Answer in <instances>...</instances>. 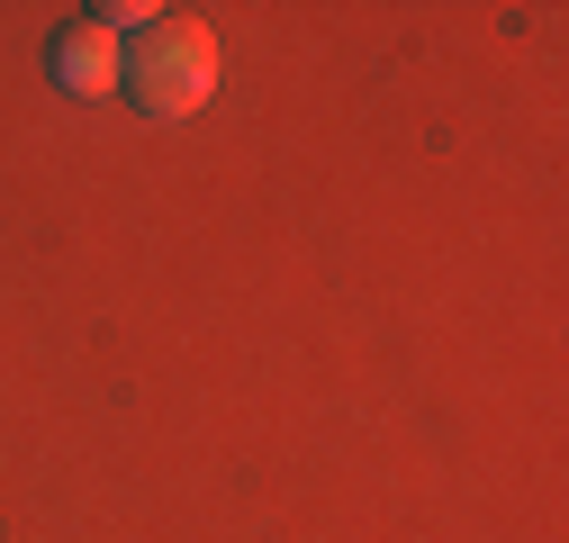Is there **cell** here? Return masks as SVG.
I'll use <instances>...</instances> for the list:
<instances>
[{
	"label": "cell",
	"instance_id": "cell-1",
	"mask_svg": "<svg viewBox=\"0 0 569 543\" xmlns=\"http://www.w3.org/2000/svg\"><path fill=\"white\" fill-rule=\"evenodd\" d=\"M118 91L146 118L208 109V91H218V28L190 19V10H154L146 28L127 37V55H118Z\"/></svg>",
	"mask_w": 569,
	"mask_h": 543
},
{
	"label": "cell",
	"instance_id": "cell-2",
	"mask_svg": "<svg viewBox=\"0 0 569 543\" xmlns=\"http://www.w3.org/2000/svg\"><path fill=\"white\" fill-rule=\"evenodd\" d=\"M118 55H127V37H109L100 19H63L46 37V73H54V91L100 100V91H118Z\"/></svg>",
	"mask_w": 569,
	"mask_h": 543
}]
</instances>
